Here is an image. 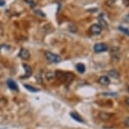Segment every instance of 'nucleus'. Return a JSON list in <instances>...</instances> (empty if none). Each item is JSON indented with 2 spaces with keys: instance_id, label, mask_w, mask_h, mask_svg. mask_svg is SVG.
Wrapping results in <instances>:
<instances>
[{
  "instance_id": "1",
  "label": "nucleus",
  "mask_w": 129,
  "mask_h": 129,
  "mask_svg": "<svg viewBox=\"0 0 129 129\" xmlns=\"http://www.w3.org/2000/svg\"><path fill=\"white\" fill-rule=\"evenodd\" d=\"M45 56L46 59L47 60L48 62L50 63H59L61 61V57L59 55L56 54V53H53L52 52H49V51H47L45 53Z\"/></svg>"
},
{
  "instance_id": "2",
  "label": "nucleus",
  "mask_w": 129,
  "mask_h": 129,
  "mask_svg": "<svg viewBox=\"0 0 129 129\" xmlns=\"http://www.w3.org/2000/svg\"><path fill=\"white\" fill-rule=\"evenodd\" d=\"M108 49V47L106 43H96L95 45L94 46V52L96 53H102V52H105Z\"/></svg>"
},
{
  "instance_id": "3",
  "label": "nucleus",
  "mask_w": 129,
  "mask_h": 129,
  "mask_svg": "<svg viewBox=\"0 0 129 129\" xmlns=\"http://www.w3.org/2000/svg\"><path fill=\"white\" fill-rule=\"evenodd\" d=\"M89 31H90L92 35H99L102 31V27L99 24H94V25L91 26Z\"/></svg>"
},
{
  "instance_id": "4",
  "label": "nucleus",
  "mask_w": 129,
  "mask_h": 129,
  "mask_svg": "<svg viewBox=\"0 0 129 129\" xmlns=\"http://www.w3.org/2000/svg\"><path fill=\"white\" fill-rule=\"evenodd\" d=\"M98 82L100 84H101L102 86H108L111 83L110 78L106 76H101L100 77V78L98 79Z\"/></svg>"
},
{
  "instance_id": "5",
  "label": "nucleus",
  "mask_w": 129,
  "mask_h": 129,
  "mask_svg": "<svg viewBox=\"0 0 129 129\" xmlns=\"http://www.w3.org/2000/svg\"><path fill=\"white\" fill-rule=\"evenodd\" d=\"M23 67L25 68V75H24L23 77H20L21 79L28 78V77H30L31 76V74H32V69L30 68V66H29V65H27L26 64H24Z\"/></svg>"
},
{
  "instance_id": "6",
  "label": "nucleus",
  "mask_w": 129,
  "mask_h": 129,
  "mask_svg": "<svg viewBox=\"0 0 129 129\" xmlns=\"http://www.w3.org/2000/svg\"><path fill=\"white\" fill-rule=\"evenodd\" d=\"M19 56L21 58V59H24V60H27L30 58V53L27 49L25 48H21L20 49V52L19 53Z\"/></svg>"
},
{
  "instance_id": "7",
  "label": "nucleus",
  "mask_w": 129,
  "mask_h": 129,
  "mask_svg": "<svg viewBox=\"0 0 129 129\" xmlns=\"http://www.w3.org/2000/svg\"><path fill=\"white\" fill-rule=\"evenodd\" d=\"M7 84H8L9 88H10L13 91H18V86H17L16 82H14L13 80H8L7 81Z\"/></svg>"
},
{
  "instance_id": "8",
  "label": "nucleus",
  "mask_w": 129,
  "mask_h": 129,
  "mask_svg": "<svg viewBox=\"0 0 129 129\" xmlns=\"http://www.w3.org/2000/svg\"><path fill=\"white\" fill-rule=\"evenodd\" d=\"M70 116H71V117H73V119H74L75 121H79V122H83V121H84L81 116L76 112H71L70 113Z\"/></svg>"
},
{
  "instance_id": "9",
  "label": "nucleus",
  "mask_w": 129,
  "mask_h": 129,
  "mask_svg": "<svg viewBox=\"0 0 129 129\" xmlns=\"http://www.w3.org/2000/svg\"><path fill=\"white\" fill-rule=\"evenodd\" d=\"M108 74H109V76H110V77H111L112 78H115V79H117L119 77V76H120L119 72L117 71V70H110V71L108 72Z\"/></svg>"
},
{
  "instance_id": "10",
  "label": "nucleus",
  "mask_w": 129,
  "mask_h": 129,
  "mask_svg": "<svg viewBox=\"0 0 129 129\" xmlns=\"http://www.w3.org/2000/svg\"><path fill=\"white\" fill-rule=\"evenodd\" d=\"M76 69L78 70V71H79V73H84L85 71V66H84V64H82V63H79V64H77Z\"/></svg>"
},
{
  "instance_id": "11",
  "label": "nucleus",
  "mask_w": 129,
  "mask_h": 129,
  "mask_svg": "<svg viewBox=\"0 0 129 129\" xmlns=\"http://www.w3.org/2000/svg\"><path fill=\"white\" fill-rule=\"evenodd\" d=\"M25 87L27 90H29L30 92H32V93H36V92L39 91L38 88H36V87H34L32 86H30V85H28V84H25Z\"/></svg>"
},
{
  "instance_id": "12",
  "label": "nucleus",
  "mask_w": 129,
  "mask_h": 129,
  "mask_svg": "<svg viewBox=\"0 0 129 129\" xmlns=\"http://www.w3.org/2000/svg\"><path fill=\"white\" fill-rule=\"evenodd\" d=\"M99 21H100V24H101L100 26H101V27H106V28L107 26H108V25H107V23H106V21L102 19V14H101V15H100Z\"/></svg>"
},
{
  "instance_id": "13",
  "label": "nucleus",
  "mask_w": 129,
  "mask_h": 129,
  "mask_svg": "<svg viewBox=\"0 0 129 129\" xmlns=\"http://www.w3.org/2000/svg\"><path fill=\"white\" fill-rule=\"evenodd\" d=\"M100 118L101 119V120H108L109 118H110V115L109 114H107V113H105V112H101L100 113Z\"/></svg>"
},
{
  "instance_id": "14",
  "label": "nucleus",
  "mask_w": 129,
  "mask_h": 129,
  "mask_svg": "<svg viewBox=\"0 0 129 129\" xmlns=\"http://www.w3.org/2000/svg\"><path fill=\"white\" fill-rule=\"evenodd\" d=\"M118 30H119V31H121L122 33L126 34V35L129 36V29L126 28V27H123V26H119V27H118Z\"/></svg>"
},
{
  "instance_id": "15",
  "label": "nucleus",
  "mask_w": 129,
  "mask_h": 129,
  "mask_svg": "<svg viewBox=\"0 0 129 129\" xmlns=\"http://www.w3.org/2000/svg\"><path fill=\"white\" fill-rule=\"evenodd\" d=\"M25 2L28 4L29 6L32 7V8L36 5V3H35V1H34V0H25Z\"/></svg>"
},
{
  "instance_id": "16",
  "label": "nucleus",
  "mask_w": 129,
  "mask_h": 129,
  "mask_svg": "<svg viewBox=\"0 0 129 129\" xmlns=\"http://www.w3.org/2000/svg\"><path fill=\"white\" fill-rule=\"evenodd\" d=\"M35 12H36V14H37L38 15H40L41 17H45L46 16V14L44 13H42V12H41L40 9H36V10H35Z\"/></svg>"
},
{
  "instance_id": "17",
  "label": "nucleus",
  "mask_w": 129,
  "mask_h": 129,
  "mask_svg": "<svg viewBox=\"0 0 129 129\" xmlns=\"http://www.w3.org/2000/svg\"><path fill=\"white\" fill-rule=\"evenodd\" d=\"M125 124H126V126H127V127H129V117H127L126 119V121H125Z\"/></svg>"
},
{
  "instance_id": "18",
  "label": "nucleus",
  "mask_w": 129,
  "mask_h": 129,
  "mask_svg": "<svg viewBox=\"0 0 129 129\" xmlns=\"http://www.w3.org/2000/svg\"><path fill=\"white\" fill-rule=\"evenodd\" d=\"M4 4H5V2L2 1V0H0V6H4Z\"/></svg>"
},
{
  "instance_id": "19",
  "label": "nucleus",
  "mask_w": 129,
  "mask_h": 129,
  "mask_svg": "<svg viewBox=\"0 0 129 129\" xmlns=\"http://www.w3.org/2000/svg\"><path fill=\"white\" fill-rule=\"evenodd\" d=\"M104 95H113V96H116V94H104Z\"/></svg>"
},
{
  "instance_id": "20",
  "label": "nucleus",
  "mask_w": 129,
  "mask_h": 129,
  "mask_svg": "<svg viewBox=\"0 0 129 129\" xmlns=\"http://www.w3.org/2000/svg\"><path fill=\"white\" fill-rule=\"evenodd\" d=\"M126 104H127V105L129 106V98H128V99H126Z\"/></svg>"
},
{
  "instance_id": "21",
  "label": "nucleus",
  "mask_w": 129,
  "mask_h": 129,
  "mask_svg": "<svg viewBox=\"0 0 129 129\" xmlns=\"http://www.w3.org/2000/svg\"><path fill=\"white\" fill-rule=\"evenodd\" d=\"M127 91H128V92H129V87H127Z\"/></svg>"
}]
</instances>
